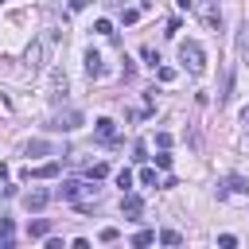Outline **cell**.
Masks as SVG:
<instances>
[{"label":"cell","mask_w":249,"mask_h":249,"mask_svg":"<svg viewBox=\"0 0 249 249\" xmlns=\"http://www.w3.org/2000/svg\"><path fill=\"white\" fill-rule=\"evenodd\" d=\"M202 19H206V27H222V16H218V12H214V8H210V12H206V16H202Z\"/></svg>","instance_id":"ac0fdd59"},{"label":"cell","mask_w":249,"mask_h":249,"mask_svg":"<svg viewBox=\"0 0 249 249\" xmlns=\"http://www.w3.org/2000/svg\"><path fill=\"white\" fill-rule=\"evenodd\" d=\"M152 241H156V233H152V230H140V233L132 237V245H136V249H144V245H152Z\"/></svg>","instance_id":"4fadbf2b"},{"label":"cell","mask_w":249,"mask_h":249,"mask_svg":"<svg viewBox=\"0 0 249 249\" xmlns=\"http://www.w3.org/2000/svg\"><path fill=\"white\" fill-rule=\"evenodd\" d=\"M156 78H160V82H171L175 70H171V66H156Z\"/></svg>","instance_id":"44dd1931"},{"label":"cell","mask_w":249,"mask_h":249,"mask_svg":"<svg viewBox=\"0 0 249 249\" xmlns=\"http://www.w3.org/2000/svg\"><path fill=\"white\" fill-rule=\"evenodd\" d=\"M51 233V218H35V222H27V237H47Z\"/></svg>","instance_id":"8fae6325"},{"label":"cell","mask_w":249,"mask_h":249,"mask_svg":"<svg viewBox=\"0 0 249 249\" xmlns=\"http://www.w3.org/2000/svg\"><path fill=\"white\" fill-rule=\"evenodd\" d=\"M58 171H62V163H58V160H51V163H43V167H27V171H23V179H54Z\"/></svg>","instance_id":"52a82bcc"},{"label":"cell","mask_w":249,"mask_h":249,"mask_svg":"<svg viewBox=\"0 0 249 249\" xmlns=\"http://www.w3.org/2000/svg\"><path fill=\"white\" fill-rule=\"evenodd\" d=\"M140 183H144V187H156V171L144 167V171H140Z\"/></svg>","instance_id":"cb8c5ba5"},{"label":"cell","mask_w":249,"mask_h":249,"mask_svg":"<svg viewBox=\"0 0 249 249\" xmlns=\"http://www.w3.org/2000/svg\"><path fill=\"white\" fill-rule=\"evenodd\" d=\"M121 214H124V218H140V214H144V198H140L136 191H124V195H121Z\"/></svg>","instance_id":"277c9868"},{"label":"cell","mask_w":249,"mask_h":249,"mask_svg":"<svg viewBox=\"0 0 249 249\" xmlns=\"http://www.w3.org/2000/svg\"><path fill=\"white\" fill-rule=\"evenodd\" d=\"M117 187L121 191H132V171H117Z\"/></svg>","instance_id":"2e32d148"},{"label":"cell","mask_w":249,"mask_h":249,"mask_svg":"<svg viewBox=\"0 0 249 249\" xmlns=\"http://www.w3.org/2000/svg\"><path fill=\"white\" fill-rule=\"evenodd\" d=\"M140 54H144V58H148V62H152V66H156V62H160V51H156V47H152V43H148V47H144V51H140Z\"/></svg>","instance_id":"ffe728a7"},{"label":"cell","mask_w":249,"mask_h":249,"mask_svg":"<svg viewBox=\"0 0 249 249\" xmlns=\"http://www.w3.org/2000/svg\"><path fill=\"white\" fill-rule=\"evenodd\" d=\"M175 4H179V8H183V12H191V0H175Z\"/></svg>","instance_id":"f1b7e54d"},{"label":"cell","mask_w":249,"mask_h":249,"mask_svg":"<svg viewBox=\"0 0 249 249\" xmlns=\"http://www.w3.org/2000/svg\"><path fill=\"white\" fill-rule=\"evenodd\" d=\"M241 117H245V121H249V105H245V113H241Z\"/></svg>","instance_id":"4dcf8cb0"},{"label":"cell","mask_w":249,"mask_h":249,"mask_svg":"<svg viewBox=\"0 0 249 249\" xmlns=\"http://www.w3.org/2000/svg\"><path fill=\"white\" fill-rule=\"evenodd\" d=\"M86 74H89V78H101V74H105V66H101V54H97V51H86Z\"/></svg>","instance_id":"9c48e42d"},{"label":"cell","mask_w":249,"mask_h":249,"mask_svg":"<svg viewBox=\"0 0 249 249\" xmlns=\"http://www.w3.org/2000/svg\"><path fill=\"white\" fill-rule=\"evenodd\" d=\"M47 202H51V191H43V187H35V191L23 195V206H27V210H43Z\"/></svg>","instance_id":"ba28073f"},{"label":"cell","mask_w":249,"mask_h":249,"mask_svg":"<svg viewBox=\"0 0 249 249\" xmlns=\"http://www.w3.org/2000/svg\"><path fill=\"white\" fill-rule=\"evenodd\" d=\"M144 152H148V148H144V140H136V144H132V160H140V163H144V160H148Z\"/></svg>","instance_id":"7402d4cb"},{"label":"cell","mask_w":249,"mask_h":249,"mask_svg":"<svg viewBox=\"0 0 249 249\" xmlns=\"http://www.w3.org/2000/svg\"><path fill=\"white\" fill-rule=\"evenodd\" d=\"M109 175V163H89V179H105Z\"/></svg>","instance_id":"9a60e30c"},{"label":"cell","mask_w":249,"mask_h":249,"mask_svg":"<svg viewBox=\"0 0 249 249\" xmlns=\"http://www.w3.org/2000/svg\"><path fill=\"white\" fill-rule=\"evenodd\" d=\"M93 31H97V35H113V23H109V19H97Z\"/></svg>","instance_id":"d6986e66"},{"label":"cell","mask_w":249,"mask_h":249,"mask_svg":"<svg viewBox=\"0 0 249 249\" xmlns=\"http://www.w3.org/2000/svg\"><path fill=\"white\" fill-rule=\"evenodd\" d=\"M117 237H121V233H117V226H105V230H101V241H105V245H109V241H117Z\"/></svg>","instance_id":"d4e9b609"},{"label":"cell","mask_w":249,"mask_h":249,"mask_svg":"<svg viewBox=\"0 0 249 249\" xmlns=\"http://www.w3.org/2000/svg\"><path fill=\"white\" fill-rule=\"evenodd\" d=\"M156 167H163V171L171 167V156H167V148H160V156H156Z\"/></svg>","instance_id":"603a6c76"},{"label":"cell","mask_w":249,"mask_h":249,"mask_svg":"<svg viewBox=\"0 0 249 249\" xmlns=\"http://www.w3.org/2000/svg\"><path fill=\"white\" fill-rule=\"evenodd\" d=\"M27 156H51V144L47 140H31L27 144Z\"/></svg>","instance_id":"7c38bea8"},{"label":"cell","mask_w":249,"mask_h":249,"mask_svg":"<svg viewBox=\"0 0 249 249\" xmlns=\"http://www.w3.org/2000/svg\"><path fill=\"white\" fill-rule=\"evenodd\" d=\"M136 19H140L136 8H124V12H121V23H136Z\"/></svg>","instance_id":"e0dca14e"},{"label":"cell","mask_w":249,"mask_h":249,"mask_svg":"<svg viewBox=\"0 0 249 249\" xmlns=\"http://www.w3.org/2000/svg\"><path fill=\"white\" fill-rule=\"evenodd\" d=\"M156 144L160 148H171V132H156Z\"/></svg>","instance_id":"4316f807"},{"label":"cell","mask_w":249,"mask_h":249,"mask_svg":"<svg viewBox=\"0 0 249 249\" xmlns=\"http://www.w3.org/2000/svg\"><path fill=\"white\" fill-rule=\"evenodd\" d=\"M226 191H237V195H249V183H245L241 175H230V179H226V187L218 191V198H226Z\"/></svg>","instance_id":"30bf717a"},{"label":"cell","mask_w":249,"mask_h":249,"mask_svg":"<svg viewBox=\"0 0 249 249\" xmlns=\"http://www.w3.org/2000/svg\"><path fill=\"white\" fill-rule=\"evenodd\" d=\"M93 132H97L101 144H117V124H113L109 117H97V121H93Z\"/></svg>","instance_id":"5b68a950"},{"label":"cell","mask_w":249,"mask_h":249,"mask_svg":"<svg viewBox=\"0 0 249 249\" xmlns=\"http://www.w3.org/2000/svg\"><path fill=\"white\" fill-rule=\"evenodd\" d=\"M43 54H47V39H35V43L27 47V66H31V74L43 70Z\"/></svg>","instance_id":"8992f818"},{"label":"cell","mask_w":249,"mask_h":249,"mask_svg":"<svg viewBox=\"0 0 249 249\" xmlns=\"http://www.w3.org/2000/svg\"><path fill=\"white\" fill-rule=\"evenodd\" d=\"M160 241H163V245H179V241H183V233H179V230H163V233H160Z\"/></svg>","instance_id":"5bb4252c"},{"label":"cell","mask_w":249,"mask_h":249,"mask_svg":"<svg viewBox=\"0 0 249 249\" xmlns=\"http://www.w3.org/2000/svg\"><path fill=\"white\" fill-rule=\"evenodd\" d=\"M4 179H8V163H0V183H4Z\"/></svg>","instance_id":"f546056e"},{"label":"cell","mask_w":249,"mask_h":249,"mask_svg":"<svg viewBox=\"0 0 249 249\" xmlns=\"http://www.w3.org/2000/svg\"><path fill=\"white\" fill-rule=\"evenodd\" d=\"M179 62H183L191 74H202V70H206V51H202V43H195V39L179 43Z\"/></svg>","instance_id":"6da1fadb"},{"label":"cell","mask_w":249,"mask_h":249,"mask_svg":"<svg viewBox=\"0 0 249 249\" xmlns=\"http://www.w3.org/2000/svg\"><path fill=\"white\" fill-rule=\"evenodd\" d=\"M86 4H89V0H70V12H82Z\"/></svg>","instance_id":"83f0119b"},{"label":"cell","mask_w":249,"mask_h":249,"mask_svg":"<svg viewBox=\"0 0 249 249\" xmlns=\"http://www.w3.org/2000/svg\"><path fill=\"white\" fill-rule=\"evenodd\" d=\"M51 128H54V132H74V128H82V113H78V109H66V113L54 117Z\"/></svg>","instance_id":"3957f363"},{"label":"cell","mask_w":249,"mask_h":249,"mask_svg":"<svg viewBox=\"0 0 249 249\" xmlns=\"http://www.w3.org/2000/svg\"><path fill=\"white\" fill-rule=\"evenodd\" d=\"M82 195H93V198H97V187H86V183H78V179H66V183L58 187V198H66V202H78Z\"/></svg>","instance_id":"7a4b0ae2"},{"label":"cell","mask_w":249,"mask_h":249,"mask_svg":"<svg viewBox=\"0 0 249 249\" xmlns=\"http://www.w3.org/2000/svg\"><path fill=\"white\" fill-rule=\"evenodd\" d=\"M218 245H222V249H233V245H237V237H233V233H222V237H218Z\"/></svg>","instance_id":"484cf974"}]
</instances>
